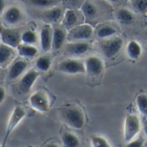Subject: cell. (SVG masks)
Returning <instances> with one entry per match:
<instances>
[{"label":"cell","mask_w":147,"mask_h":147,"mask_svg":"<svg viewBox=\"0 0 147 147\" xmlns=\"http://www.w3.org/2000/svg\"><path fill=\"white\" fill-rule=\"evenodd\" d=\"M61 118L68 126L80 130L85 125V115L81 108L76 106L67 105L61 110Z\"/></svg>","instance_id":"cell-1"},{"label":"cell","mask_w":147,"mask_h":147,"mask_svg":"<svg viewBox=\"0 0 147 147\" xmlns=\"http://www.w3.org/2000/svg\"><path fill=\"white\" fill-rule=\"evenodd\" d=\"M94 29L88 24H82L70 28L67 33L68 42L86 41L93 36Z\"/></svg>","instance_id":"cell-2"},{"label":"cell","mask_w":147,"mask_h":147,"mask_svg":"<svg viewBox=\"0 0 147 147\" xmlns=\"http://www.w3.org/2000/svg\"><path fill=\"white\" fill-rule=\"evenodd\" d=\"M141 123L139 118L135 114H128L125 119L124 139L126 143L135 138L139 133Z\"/></svg>","instance_id":"cell-3"},{"label":"cell","mask_w":147,"mask_h":147,"mask_svg":"<svg viewBox=\"0 0 147 147\" xmlns=\"http://www.w3.org/2000/svg\"><path fill=\"white\" fill-rule=\"evenodd\" d=\"M58 69L68 75H78L86 73L85 62L77 59H66L61 61L58 64Z\"/></svg>","instance_id":"cell-4"},{"label":"cell","mask_w":147,"mask_h":147,"mask_svg":"<svg viewBox=\"0 0 147 147\" xmlns=\"http://www.w3.org/2000/svg\"><path fill=\"white\" fill-rule=\"evenodd\" d=\"M123 47V39L121 37L107 38L100 43V49L106 57L112 59L115 57Z\"/></svg>","instance_id":"cell-5"},{"label":"cell","mask_w":147,"mask_h":147,"mask_svg":"<svg viewBox=\"0 0 147 147\" xmlns=\"http://www.w3.org/2000/svg\"><path fill=\"white\" fill-rule=\"evenodd\" d=\"M25 115H26V112L21 106H16L14 107V109H13V111L10 116L9 121H8V125L6 127V131H5L3 145H5L7 139L9 138L10 135L17 128V126L21 123V121L24 119Z\"/></svg>","instance_id":"cell-6"},{"label":"cell","mask_w":147,"mask_h":147,"mask_svg":"<svg viewBox=\"0 0 147 147\" xmlns=\"http://www.w3.org/2000/svg\"><path fill=\"white\" fill-rule=\"evenodd\" d=\"M30 107L40 113L48 112L49 109V100L47 94L42 91H37L32 94L30 97Z\"/></svg>","instance_id":"cell-7"},{"label":"cell","mask_w":147,"mask_h":147,"mask_svg":"<svg viewBox=\"0 0 147 147\" xmlns=\"http://www.w3.org/2000/svg\"><path fill=\"white\" fill-rule=\"evenodd\" d=\"M21 36L22 34H20L18 30L4 29L2 33L0 34V40H1V42L13 49H18V47L22 43Z\"/></svg>","instance_id":"cell-8"},{"label":"cell","mask_w":147,"mask_h":147,"mask_svg":"<svg viewBox=\"0 0 147 147\" xmlns=\"http://www.w3.org/2000/svg\"><path fill=\"white\" fill-rule=\"evenodd\" d=\"M84 62L86 67V73L91 76H100L104 71V62L99 56H88Z\"/></svg>","instance_id":"cell-9"},{"label":"cell","mask_w":147,"mask_h":147,"mask_svg":"<svg viewBox=\"0 0 147 147\" xmlns=\"http://www.w3.org/2000/svg\"><path fill=\"white\" fill-rule=\"evenodd\" d=\"M39 77V73L35 69H30L26 72L19 82V89L23 94H27L30 91L35 82Z\"/></svg>","instance_id":"cell-10"},{"label":"cell","mask_w":147,"mask_h":147,"mask_svg":"<svg viewBox=\"0 0 147 147\" xmlns=\"http://www.w3.org/2000/svg\"><path fill=\"white\" fill-rule=\"evenodd\" d=\"M53 30L49 24H44L40 31V44L43 52H49L52 49Z\"/></svg>","instance_id":"cell-11"},{"label":"cell","mask_w":147,"mask_h":147,"mask_svg":"<svg viewBox=\"0 0 147 147\" xmlns=\"http://www.w3.org/2000/svg\"><path fill=\"white\" fill-rule=\"evenodd\" d=\"M28 67V62L22 59H17L11 62L9 72H8V77L10 80L14 81L19 78L25 72L26 68Z\"/></svg>","instance_id":"cell-12"},{"label":"cell","mask_w":147,"mask_h":147,"mask_svg":"<svg viewBox=\"0 0 147 147\" xmlns=\"http://www.w3.org/2000/svg\"><path fill=\"white\" fill-rule=\"evenodd\" d=\"M4 21L9 25H16L23 19V12L17 6H11L3 13Z\"/></svg>","instance_id":"cell-13"},{"label":"cell","mask_w":147,"mask_h":147,"mask_svg":"<svg viewBox=\"0 0 147 147\" xmlns=\"http://www.w3.org/2000/svg\"><path fill=\"white\" fill-rule=\"evenodd\" d=\"M90 46L87 42L84 41H74V42H68L66 45V50L67 54L73 55H81L83 54H86Z\"/></svg>","instance_id":"cell-14"},{"label":"cell","mask_w":147,"mask_h":147,"mask_svg":"<svg viewBox=\"0 0 147 147\" xmlns=\"http://www.w3.org/2000/svg\"><path fill=\"white\" fill-rule=\"evenodd\" d=\"M15 54L13 48L3 42L0 43V67H6L10 64L15 57Z\"/></svg>","instance_id":"cell-15"},{"label":"cell","mask_w":147,"mask_h":147,"mask_svg":"<svg viewBox=\"0 0 147 147\" xmlns=\"http://www.w3.org/2000/svg\"><path fill=\"white\" fill-rule=\"evenodd\" d=\"M67 40V33L64 29L55 27L53 30V40H52V49L54 50L60 49L64 42Z\"/></svg>","instance_id":"cell-16"},{"label":"cell","mask_w":147,"mask_h":147,"mask_svg":"<svg viewBox=\"0 0 147 147\" xmlns=\"http://www.w3.org/2000/svg\"><path fill=\"white\" fill-rule=\"evenodd\" d=\"M82 12L86 20H93L98 15V9L91 0H86L81 6Z\"/></svg>","instance_id":"cell-17"},{"label":"cell","mask_w":147,"mask_h":147,"mask_svg":"<svg viewBox=\"0 0 147 147\" xmlns=\"http://www.w3.org/2000/svg\"><path fill=\"white\" fill-rule=\"evenodd\" d=\"M62 16V10L61 7H58L57 5L49 8L48 10L43 11L42 15V18L49 23H56L61 18Z\"/></svg>","instance_id":"cell-18"},{"label":"cell","mask_w":147,"mask_h":147,"mask_svg":"<svg viewBox=\"0 0 147 147\" xmlns=\"http://www.w3.org/2000/svg\"><path fill=\"white\" fill-rule=\"evenodd\" d=\"M116 17H117L118 21L120 24H125V25L131 24L135 21L134 14L132 13V11H131L130 10H128L126 8L119 9L116 13Z\"/></svg>","instance_id":"cell-19"},{"label":"cell","mask_w":147,"mask_h":147,"mask_svg":"<svg viewBox=\"0 0 147 147\" xmlns=\"http://www.w3.org/2000/svg\"><path fill=\"white\" fill-rule=\"evenodd\" d=\"M18 51L20 56L27 59H31L34 58L37 53L38 49L32 44H26V43H21L18 47Z\"/></svg>","instance_id":"cell-20"},{"label":"cell","mask_w":147,"mask_h":147,"mask_svg":"<svg viewBox=\"0 0 147 147\" xmlns=\"http://www.w3.org/2000/svg\"><path fill=\"white\" fill-rule=\"evenodd\" d=\"M126 53L131 60L138 59L142 55V47L136 40H131L127 43Z\"/></svg>","instance_id":"cell-21"},{"label":"cell","mask_w":147,"mask_h":147,"mask_svg":"<svg viewBox=\"0 0 147 147\" xmlns=\"http://www.w3.org/2000/svg\"><path fill=\"white\" fill-rule=\"evenodd\" d=\"M25 2L38 8H51L58 5L61 0H25Z\"/></svg>","instance_id":"cell-22"},{"label":"cell","mask_w":147,"mask_h":147,"mask_svg":"<svg viewBox=\"0 0 147 147\" xmlns=\"http://www.w3.org/2000/svg\"><path fill=\"white\" fill-rule=\"evenodd\" d=\"M78 20V15L76 10L68 8L66 10L63 15V24L66 27H74Z\"/></svg>","instance_id":"cell-23"},{"label":"cell","mask_w":147,"mask_h":147,"mask_svg":"<svg viewBox=\"0 0 147 147\" xmlns=\"http://www.w3.org/2000/svg\"><path fill=\"white\" fill-rule=\"evenodd\" d=\"M116 32L117 31L114 27H113L112 25H109V24H105L99 28L96 34L99 38L107 39V38H110L113 36H114L116 34Z\"/></svg>","instance_id":"cell-24"},{"label":"cell","mask_w":147,"mask_h":147,"mask_svg":"<svg viewBox=\"0 0 147 147\" xmlns=\"http://www.w3.org/2000/svg\"><path fill=\"white\" fill-rule=\"evenodd\" d=\"M62 143L66 147H77L80 144L79 138L71 132H65L62 135Z\"/></svg>","instance_id":"cell-25"},{"label":"cell","mask_w":147,"mask_h":147,"mask_svg":"<svg viewBox=\"0 0 147 147\" xmlns=\"http://www.w3.org/2000/svg\"><path fill=\"white\" fill-rule=\"evenodd\" d=\"M136 105L140 113L147 117V94H139L136 98Z\"/></svg>","instance_id":"cell-26"},{"label":"cell","mask_w":147,"mask_h":147,"mask_svg":"<svg viewBox=\"0 0 147 147\" xmlns=\"http://www.w3.org/2000/svg\"><path fill=\"white\" fill-rule=\"evenodd\" d=\"M51 67V59L48 55L40 56L36 61V67L42 72H47Z\"/></svg>","instance_id":"cell-27"},{"label":"cell","mask_w":147,"mask_h":147,"mask_svg":"<svg viewBox=\"0 0 147 147\" xmlns=\"http://www.w3.org/2000/svg\"><path fill=\"white\" fill-rule=\"evenodd\" d=\"M130 5L138 13H147V0H129Z\"/></svg>","instance_id":"cell-28"},{"label":"cell","mask_w":147,"mask_h":147,"mask_svg":"<svg viewBox=\"0 0 147 147\" xmlns=\"http://www.w3.org/2000/svg\"><path fill=\"white\" fill-rule=\"evenodd\" d=\"M37 35L35 31L31 30H25L24 32L22 33L21 36V39H22V42L23 43H26V44H32L34 45L36 42H37Z\"/></svg>","instance_id":"cell-29"},{"label":"cell","mask_w":147,"mask_h":147,"mask_svg":"<svg viewBox=\"0 0 147 147\" xmlns=\"http://www.w3.org/2000/svg\"><path fill=\"white\" fill-rule=\"evenodd\" d=\"M91 144L94 147H109L110 144L106 138L100 136L93 135L91 137Z\"/></svg>","instance_id":"cell-30"},{"label":"cell","mask_w":147,"mask_h":147,"mask_svg":"<svg viewBox=\"0 0 147 147\" xmlns=\"http://www.w3.org/2000/svg\"><path fill=\"white\" fill-rule=\"evenodd\" d=\"M127 147H142L144 144V138L143 137H138L131 140L130 142L126 143Z\"/></svg>","instance_id":"cell-31"},{"label":"cell","mask_w":147,"mask_h":147,"mask_svg":"<svg viewBox=\"0 0 147 147\" xmlns=\"http://www.w3.org/2000/svg\"><path fill=\"white\" fill-rule=\"evenodd\" d=\"M5 96H6L5 89L3 87H0V104H1V103L5 100Z\"/></svg>","instance_id":"cell-32"},{"label":"cell","mask_w":147,"mask_h":147,"mask_svg":"<svg viewBox=\"0 0 147 147\" xmlns=\"http://www.w3.org/2000/svg\"><path fill=\"white\" fill-rule=\"evenodd\" d=\"M5 8V0H0V14H3L4 13Z\"/></svg>","instance_id":"cell-33"},{"label":"cell","mask_w":147,"mask_h":147,"mask_svg":"<svg viewBox=\"0 0 147 147\" xmlns=\"http://www.w3.org/2000/svg\"><path fill=\"white\" fill-rule=\"evenodd\" d=\"M143 128H144V134L146 135L147 137V120L144 122V125H143Z\"/></svg>","instance_id":"cell-34"},{"label":"cell","mask_w":147,"mask_h":147,"mask_svg":"<svg viewBox=\"0 0 147 147\" xmlns=\"http://www.w3.org/2000/svg\"><path fill=\"white\" fill-rule=\"evenodd\" d=\"M4 27H3V24H2V23H1V21H0V34L2 33V31L4 30Z\"/></svg>","instance_id":"cell-35"},{"label":"cell","mask_w":147,"mask_h":147,"mask_svg":"<svg viewBox=\"0 0 147 147\" xmlns=\"http://www.w3.org/2000/svg\"><path fill=\"white\" fill-rule=\"evenodd\" d=\"M111 2H113V3H117V2H119V0H110Z\"/></svg>","instance_id":"cell-36"}]
</instances>
